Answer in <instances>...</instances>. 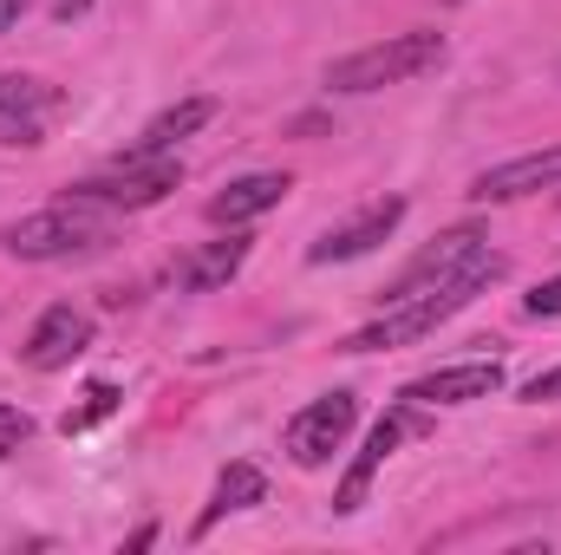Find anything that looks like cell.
Instances as JSON below:
<instances>
[{
  "instance_id": "cell-18",
  "label": "cell",
  "mask_w": 561,
  "mask_h": 555,
  "mask_svg": "<svg viewBox=\"0 0 561 555\" xmlns=\"http://www.w3.org/2000/svg\"><path fill=\"white\" fill-rule=\"evenodd\" d=\"M33 438V418L20 406H0V457H20V444Z\"/></svg>"
},
{
  "instance_id": "cell-10",
  "label": "cell",
  "mask_w": 561,
  "mask_h": 555,
  "mask_svg": "<svg viewBox=\"0 0 561 555\" xmlns=\"http://www.w3.org/2000/svg\"><path fill=\"white\" fill-rule=\"evenodd\" d=\"M405 223V203L399 196H386V203H373L366 216H353V223H340V229H327L313 249H307V262L313 269H333V262H353V256H373L392 229Z\"/></svg>"
},
{
  "instance_id": "cell-13",
  "label": "cell",
  "mask_w": 561,
  "mask_h": 555,
  "mask_svg": "<svg viewBox=\"0 0 561 555\" xmlns=\"http://www.w3.org/2000/svg\"><path fill=\"white\" fill-rule=\"evenodd\" d=\"M46 112H53V86H39V79H26V72H0V144L33 150Z\"/></svg>"
},
{
  "instance_id": "cell-19",
  "label": "cell",
  "mask_w": 561,
  "mask_h": 555,
  "mask_svg": "<svg viewBox=\"0 0 561 555\" xmlns=\"http://www.w3.org/2000/svg\"><path fill=\"white\" fill-rule=\"evenodd\" d=\"M523 307H529L536 320H556V314H561V275H556V281H542V287H536V294H529Z\"/></svg>"
},
{
  "instance_id": "cell-21",
  "label": "cell",
  "mask_w": 561,
  "mask_h": 555,
  "mask_svg": "<svg viewBox=\"0 0 561 555\" xmlns=\"http://www.w3.org/2000/svg\"><path fill=\"white\" fill-rule=\"evenodd\" d=\"M20 13H26V0H0V33H13V26H20Z\"/></svg>"
},
{
  "instance_id": "cell-6",
  "label": "cell",
  "mask_w": 561,
  "mask_h": 555,
  "mask_svg": "<svg viewBox=\"0 0 561 555\" xmlns=\"http://www.w3.org/2000/svg\"><path fill=\"white\" fill-rule=\"evenodd\" d=\"M477 262H490V242H483V229H470V223H463V229H444V236H437L419 262L392 281L386 294H379V301H386V307H392V301H412V294H424V287H444V281L470 275Z\"/></svg>"
},
{
  "instance_id": "cell-3",
  "label": "cell",
  "mask_w": 561,
  "mask_h": 555,
  "mask_svg": "<svg viewBox=\"0 0 561 555\" xmlns=\"http://www.w3.org/2000/svg\"><path fill=\"white\" fill-rule=\"evenodd\" d=\"M437 59H444V33L412 26V33H392L379 46H359V53L333 59L327 66V86L333 92H386V86H405V79L431 72Z\"/></svg>"
},
{
  "instance_id": "cell-16",
  "label": "cell",
  "mask_w": 561,
  "mask_h": 555,
  "mask_svg": "<svg viewBox=\"0 0 561 555\" xmlns=\"http://www.w3.org/2000/svg\"><path fill=\"white\" fill-rule=\"evenodd\" d=\"M255 503H268V477H262L255 464H229V471L216 477V497H209V510H203V523H196V530L222 523L229 510H255Z\"/></svg>"
},
{
  "instance_id": "cell-8",
  "label": "cell",
  "mask_w": 561,
  "mask_h": 555,
  "mask_svg": "<svg viewBox=\"0 0 561 555\" xmlns=\"http://www.w3.org/2000/svg\"><path fill=\"white\" fill-rule=\"evenodd\" d=\"M85 347H92V314H79V307H46V314L33 320L20 360H26L33 373H59V366H72Z\"/></svg>"
},
{
  "instance_id": "cell-14",
  "label": "cell",
  "mask_w": 561,
  "mask_h": 555,
  "mask_svg": "<svg viewBox=\"0 0 561 555\" xmlns=\"http://www.w3.org/2000/svg\"><path fill=\"white\" fill-rule=\"evenodd\" d=\"M216 118V99H183V105H170L163 118H150V132L138 138V150H125L118 163H144V157H163L176 138H190V132H203Z\"/></svg>"
},
{
  "instance_id": "cell-7",
  "label": "cell",
  "mask_w": 561,
  "mask_h": 555,
  "mask_svg": "<svg viewBox=\"0 0 561 555\" xmlns=\"http://www.w3.org/2000/svg\"><path fill=\"white\" fill-rule=\"evenodd\" d=\"M405 431H419V418H412V399L399 406V412H386L373 431H366V444H359V457H353V471H346V484L333 490V517H353L359 503H366V490H373V477H379V464L399 451V438Z\"/></svg>"
},
{
  "instance_id": "cell-17",
  "label": "cell",
  "mask_w": 561,
  "mask_h": 555,
  "mask_svg": "<svg viewBox=\"0 0 561 555\" xmlns=\"http://www.w3.org/2000/svg\"><path fill=\"white\" fill-rule=\"evenodd\" d=\"M112 412H118V386H105V380H99V386L85 393V406H79V412H66L59 431H66V438H72V431H92L99 418H112Z\"/></svg>"
},
{
  "instance_id": "cell-11",
  "label": "cell",
  "mask_w": 561,
  "mask_h": 555,
  "mask_svg": "<svg viewBox=\"0 0 561 555\" xmlns=\"http://www.w3.org/2000/svg\"><path fill=\"white\" fill-rule=\"evenodd\" d=\"M561 183V144L549 150H529V157H510L496 170H483L470 183V203H516V196H536V190H556Z\"/></svg>"
},
{
  "instance_id": "cell-12",
  "label": "cell",
  "mask_w": 561,
  "mask_h": 555,
  "mask_svg": "<svg viewBox=\"0 0 561 555\" xmlns=\"http://www.w3.org/2000/svg\"><path fill=\"white\" fill-rule=\"evenodd\" d=\"M287 190H294V177H280V170H255V177H236L229 190H216L209 196V223H222V229H242V223H255V216H268L287 203Z\"/></svg>"
},
{
  "instance_id": "cell-2",
  "label": "cell",
  "mask_w": 561,
  "mask_h": 555,
  "mask_svg": "<svg viewBox=\"0 0 561 555\" xmlns=\"http://www.w3.org/2000/svg\"><path fill=\"white\" fill-rule=\"evenodd\" d=\"M112 242V216L99 203H79V196H59L53 209H33L20 223L0 229V249L20 256V262H59V256H85Z\"/></svg>"
},
{
  "instance_id": "cell-15",
  "label": "cell",
  "mask_w": 561,
  "mask_h": 555,
  "mask_svg": "<svg viewBox=\"0 0 561 555\" xmlns=\"http://www.w3.org/2000/svg\"><path fill=\"white\" fill-rule=\"evenodd\" d=\"M242 262H249V236H222V242L196 249L176 275H183V287H190V294H209V287H229Z\"/></svg>"
},
{
  "instance_id": "cell-20",
  "label": "cell",
  "mask_w": 561,
  "mask_h": 555,
  "mask_svg": "<svg viewBox=\"0 0 561 555\" xmlns=\"http://www.w3.org/2000/svg\"><path fill=\"white\" fill-rule=\"evenodd\" d=\"M523 399H529V406H549V399H561V366H549V373H536V380L523 386Z\"/></svg>"
},
{
  "instance_id": "cell-4",
  "label": "cell",
  "mask_w": 561,
  "mask_h": 555,
  "mask_svg": "<svg viewBox=\"0 0 561 555\" xmlns=\"http://www.w3.org/2000/svg\"><path fill=\"white\" fill-rule=\"evenodd\" d=\"M353 424H359V399H353V393H320L313 406H300V412L287 418L280 444H287V457H294L300 471H320V464H333V451L353 438Z\"/></svg>"
},
{
  "instance_id": "cell-5",
  "label": "cell",
  "mask_w": 561,
  "mask_h": 555,
  "mask_svg": "<svg viewBox=\"0 0 561 555\" xmlns=\"http://www.w3.org/2000/svg\"><path fill=\"white\" fill-rule=\"evenodd\" d=\"M176 183H183V163H170V157H144V163H118L112 177H85V183H72L66 196L99 203V209H150V203H163Z\"/></svg>"
},
{
  "instance_id": "cell-9",
  "label": "cell",
  "mask_w": 561,
  "mask_h": 555,
  "mask_svg": "<svg viewBox=\"0 0 561 555\" xmlns=\"http://www.w3.org/2000/svg\"><path fill=\"white\" fill-rule=\"evenodd\" d=\"M503 393V360H463V366H437L412 380L399 399L412 406H470V399H496Z\"/></svg>"
},
{
  "instance_id": "cell-1",
  "label": "cell",
  "mask_w": 561,
  "mask_h": 555,
  "mask_svg": "<svg viewBox=\"0 0 561 555\" xmlns=\"http://www.w3.org/2000/svg\"><path fill=\"white\" fill-rule=\"evenodd\" d=\"M503 275V256H490V262H477L470 275H457V281H444V287H424V294H412V301H392L373 327H359L340 353H392V347H419L424 333H437L450 314H463L490 281Z\"/></svg>"
},
{
  "instance_id": "cell-22",
  "label": "cell",
  "mask_w": 561,
  "mask_h": 555,
  "mask_svg": "<svg viewBox=\"0 0 561 555\" xmlns=\"http://www.w3.org/2000/svg\"><path fill=\"white\" fill-rule=\"evenodd\" d=\"M72 13H85V0H59V20H72Z\"/></svg>"
}]
</instances>
